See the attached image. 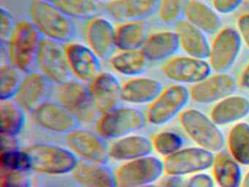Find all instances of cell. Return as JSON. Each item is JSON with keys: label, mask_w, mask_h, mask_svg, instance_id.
<instances>
[{"label": "cell", "mask_w": 249, "mask_h": 187, "mask_svg": "<svg viewBox=\"0 0 249 187\" xmlns=\"http://www.w3.org/2000/svg\"><path fill=\"white\" fill-rule=\"evenodd\" d=\"M42 40L29 18L18 19L6 43L1 45L2 56L5 55L1 63L8 62L24 74L33 71Z\"/></svg>", "instance_id": "obj_1"}, {"label": "cell", "mask_w": 249, "mask_h": 187, "mask_svg": "<svg viewBox=\"0 0 249 187\" xmlns=\"http://www.w3.org/2000/svg\"><path fill=\"white\" fill-rule=\"evenodd\" d=\"M29 19L43 39L66 44L75 36V28L72 19L53 1L33 0Z\"/></svg>", "instance_id": "obj_2"}, {"label": "cell", "mask_w": 249, "mask_h": 187, "mask_svg": "<svg viewBox=\"0 0 249 187\" xmlns=\"http://www.w3.org/2000/svg\"><path fill=\"white\" fill-rule=\"evenodd\" d=\"M32 160V171L50 175L72 174L79 163L68 147L49 143H36L25 149Z\"/></svg>", "instance_id": "obj_3"}, {"label": "cell", "mask_w": 249, "mask_h": 187, "mask_svg": "<svg viewBox=\"0 0 249 187\" xmlns=\"http://www.w3.org/2000/svg\"><path fill=\"white\" fill-rule=\"evenodd\" d=\"M146 115L134 105H119L101 114L96 121V131L106 140H114L142 130Z\"/></svg>", "instance_id": "obj_4"}, {"label": "cell", "mask_w": 249, "mask_h": 187, "mask_svg": "<svg viewBox=\"0 0 249 187\" xmlns=\"http://www.w3.org/2000/svg\"><path fill=\"white\" fill-rule=\"evenodd\" d=\"M180 122L186 134L199 147L213 152L222 150L225 138L211 118L196 109H188L180 114Z\"/></svg>", "instance_id": "obj_5"}, {"label": "cell", "mask_w": 249, "mask_h": 187, "mask_svg": "<svg viewBox=\"0 0 249 187\" xmlns=\"http://www.w3.org/2000/svg\"><path fill=\"white\" fill-rule=\"evenodd\" d=\"M116 187H138L154 184L164 172V162L157 156L122 162L114 169Z\"/></svg>", "instance_id": "obj_6"}, {"label": "cell", "mask_w": 249, "mask_h": 187, "mask_svg": "<svg viewBox=\"0 0 249 187\" xmlns=\"http://www.w3.org/2000/svg\"><path fill=\"white\" fill-rule=\"evenodd\" d=\"M56 93L58 102L73 113L81 123L97 121L100 117L88 83L72 78L57 86Z\"/></svg>", "instance_id": "obj_7"}, {"label": "cell", "mask_w": 249, "mask_h": 187, "mask_svg": "<svg viewBox=\"0 0 249 187\" xmlns=\"http://www.w3.org/2000/svg\"><path fill=\"white\" fill-rule=\"evenodd\" d=\"M190 92L183 84H173L163 89L157 99L148 106L147 121L155 126L167 124L186 106Z\"/></svg>", "instance_id": "obj_8"}, {"label": "cell", "mask_w": 249, "mask_h": 187, "mask_svg": "<svg viewBox=\"0 0 249 187\" xmlns=\"http://www.w3.org/2000/svg\"><path fill=\"white\" fill-rule=\"evenodd\" d=\"M36 70L56 86L73 78L68 66L65 44L43 38L37 54Z\"/></svg>", "instance_id": "obj_9"}, {"label": "cell", "mask_w": 249, "mask_h": 187, "mask_svg": "<svg viewBox=\"0 0 249 187\" xmlns=\"http://www.w3.org/2000/svg\"><path fill=\"white\" fill-rule=\"evenodd\" d=\"M37 126L53 134L67 136L81 127V121L57 100H48L31 112Z\"/></svg>", "instance_id": "obj_10"}, {"label": "cell", "mask_w": 249, "mask_h": 187, "mask_svg": "<svg viewBox=\"0 0 249 187\" xmlns=\"http://www.w3.org/2000/svg\"><path fill=\"white\" fill-rule=\"evenodd\" d=\"M242 39L237 29L222 28L214 37L211 44L209 60L215 73H227L234 65L241 51Z\"/></svg>", "instance_id": "obj_11"}, {"label": "cell", "mask_w": 249, "mask_h": 187, "mask_svg": "<svg viewBox=\"0 0 249 187\" xmlns=\"http://www.w3.org/2000/svg\"><path fill=\"white\" fill-rule=\"evenodd\" d=\"M65 49L73 78L89 84L103 72V59L85 42L72 40L65 44Z\"/></svg>", "instance_id": "obj_12"}, {"label": "cell", "mask_w": 249, "mask_h": 187, "mask_svg": "<svg viewBox=\"0 0 249 187\" xmlns=\"http://www.w3.org/2000/svg\"><path fill=\"white\" fill-rule=\"evenodd\" d=\"M68 147L87 162L107 164L110 159L107 140L97 131L81 127L66 136Z\"/></svg>", "instance_id": "obj_13"}, {"label": "cell", "mask_w": 249, "mask_h": 187, "mask_svg": "<svg viewBox=\"0 0 249 187\" xmlns=\"http://www.w3.org/2000/svg\"><path fill=\"white\" fill-rule=\"evenodd\" d=\"M213 153L201 147L185 148L164 159V172L169 175L198 173L213 165Z\"/></svg>", "instance_id": "obj_14"}, {"label": "cell", "mask_w": 249, "mask_h": 187, "mask_svg": "<svg viewBox=\"0 0 249 187\" xmlns=\"http://www.w3.org/2000/svg\"><path fill=\"white\" fill-rule=\"evenodd\" d=\"M211 65L205 59L189 56H174L164 61V77L179 84H195L211 75Z\"/></svg>", "instance_id": "obj_15"}, {"label": "cell", "mask_w": 249, "mask_h": 187, "mask_svg": "<svg viewBox=\"0 0 249 187\" xmlns=\"http://www.w3.org/2000/svg\"><path fill=\"white\" fill-rule=\"evenodd\" d=\"M116 25L108 16H96L86 21L84 26L85 43L102 59L109 58L117 50Z\"/></svg>", "instance_id": "obj_16"}, {"label": "cell", "mask_w": 249, "mask_h": 187, "mask_svg": "<svg viewBox=\"0 0 249 187\" xmlns=\"http://www.w3.org/2000/svg\"><path fill=\"white\" fill-rule=\"evenodd\" d=\"M236 89L237 83L232 76L227 73H215L194 84L189 92L195 102L211 104L234 94Z\"/></svg>", "instance_id": "obj_17"}, {"label": "cell", "mask_w": 249, "mask_h": 187, "mask_svg": "<svg viewBox=\"0 0 249 187\" xmlns=\"http://www.w3.org/2000/svg\"><path fill=\"white\" fill-rule=\"evenodd\" d=\"M52 85L53 83L38 70H33L24 74L14 99L27 112L31 113L49 100Z\"/></svg>", "instance_id": "obj_18"}, {"label": "cell", "mask_w": 249, "mask_h": 187, "mask_svg": "<svg viewBox=\"0 0 249 187\" xmlns=\"http://www.w3.org/2000/svg\"><path fill=\"white\" fill-rule=\"evenodd\" d=\"M122 86L117 76L108 71L102 72L89 83L93 101L100 115L122 105Z\"/></svg>", "instance_id": "obj_19"}, {"label": "cell", "mask_w": 249, "mask_h": 187, "mask_svg": "<svg viewBox=\"0 0 249 187\" xmlns=\"http://www.w3.org/2000/svg\"><path fill=\"white\" fill-rule=\"evenodd\" d=\"M161 82L154 77L139 75L122 82V102L127 105H150L162 92Z\"/></svg>", "instance_id": "obj_20"}, {"label": "cell", "mask_w": 249, "mask_h": 187, "mask_svg": "<svg viewBox=\"0 0 249 187\" xmlns=\"http://www.w3.org/2000/svg\"><path fill=\"white\" fill-rule=\"evenodd\" d=\"M158 0H115L104 4V11L119 22L146 20L157 11Z\"/></svg>", "instance_id": "obj_21"}, {"label": "cell", "mask_w": 249, "mask_h": 187, "mask_svg": "<svg viewBox=\"0 0 249 187\" xmlns=\"http://www.w3.org/2000/svg\"><path fill=\"white\" fill-rule=\"evenodd\" d=\"M153 150L152 141L148 137L134 133L113 140L109 156L112 160L122 163L151 155Z\"/></svg>", "instance_id": "obj_22"}, {"label": "cell", "mask_w": 249, "mask_h": 187, "mask_svg": "<svg viewBox=\"0 0 249 187\" xmlns=\"http://www.w3.org/2000/svg\"><path fill=\"white\" fill-rule=\"evenodd\" d=\"M175 32L178 37L180 47L186 55L200 59L208 58L211 44L206 34L186 19H181L175 24Z\"/></svg>", "instance_id": "obj_23"}, {"label": "cell", "mask_w": 249, "mask_h": 187, "mask_svg": "<svg viewBox=\"0 0 249 187\" xmlns=\"http://www.w3.org/2000/svg\"><path fill=\"white\" fill-rule=\"evenodd\" d=\"M72 176L81 187H116L114 169L107 164L82 160Z\"/></svg>", "instance_id": "obj_24"}, {"label": "cell", "mask_w": 249, "mask_h": 187, "mask_svg": "<svg viewBox=\"0 0 249 187\" xmlns=\"http://www.w3.org/2000/svg\"><path fill=\"white\" fill-rule=\"evenodd\" d=\"M180 48L175 31L160 30L150 32L142 48L149 62L165 61L174 56Z\"/></svg>", "instance_id": "obj_25"}, {"label": "cell", "mask_w": 249, "mask_h": 187, "mask_svg": "<svg viewBox=\"0 0 249 187\" xmlns=\"http://www.w3.org/2000/svg\"><path fill=\"white\" fill-rule=\"evenodd\" d=\"M184 16L207 35H215L222 29V20L218 12L202 0H189Z\"/></svg>", "instance_id": "obj_26"}, {"label": "cell", "mask_w": 249, "mask_h": 187, "mask_svg": "<svg viewBox=\"0 0 249 187\" xmlns=\"http://www.w3.org/2000/svg\"><path fill=\"white\" fill-rule=\"evenodd\" d=\"M108 61L115 73L127 78L143 75L150 63L142 49H117L110 56Z\"/></svg>", "instance_id": "obj_27"}, {"label": "cell", "mask_w": 249, "mask_h": 187, "mask_svg": "<svg viewBox=\"0 0 249 187\" xmlns=\"http://www.w3.org/2000/svg\"><path fill=\"white\" fill-rule=\"evenodd\" d=\"M249 114V99L232 94L217 102L211 111V118L217 125H225L240 121Z\"/></svg>", "instance_id": "obj_28"}, {"label": "cell", "mask_w": 249, "mask_h": 187, "mask_svg": "<svg viewBox=\"0 0 249 187\" xmlns=\"http://www.w3.org/2000/svg\"><path fill=\"white\" fill-rule=\"evenodd\" d=\"M149 34V26L146 20L119 22L116 29V48L142 49Z\"/></svg>", "instance_id": "obj_29"}, {"label": "cell", "mask_w": 249, "mask_h": 187, "mask_svg": "<svg viewBox=\"0 0 249 187\" xmlns=\"http://www.w3.org/2000/svg\"><path fill=\"white\" fill-rule=\"evenodd\" d=\"M27 111L15 99L0 100L2 137L16 138L25 127Z\"/></svg>", "instance_id": "obj_30"}, {"label": "cell", "mask_w": 249, "mask_h": 187, "mask_svg": "<svg viewBox=\"0 0 249 187\" xmlns=\"http://www.w3.org/2000/svg\"><path fill=\"white\" fill-rule=\"evenodd\" d=\"M213 172L220 187H239L242 179V171L238 162L226 151L218 152L215 156Z\"/></svg>", "instance_id": "obj_31"}, {"label": "cell", "mask_w": 249, "mask_h": 187, "mask_svg": "<svg viewBox=\"0 0 249 187\" xmlns=\"http://www.w3.org/2000/svg\"><path fill=\"white\" fill-rule=\"evenodd\" d=\"M53 2L72 20L87 21L104 11V4L98 0H54Z\"/></svg>", "instance_id": "obj_32"}, {"label": "cell", "mask_w": 249, "mask_h": 187, "mask_svg": "<svg viewBox=\"0 0 249 187\" xmlns=\"http://www.w3.org/2000/svg\"><path fill=\"white\" fill-rule=\"evenodd\" d=\"M230 154L240 165H249V124L240 122L230 130L228 136Z\"/></svg>", "instance_id": "obj_33"}, {"label": "cell", "mask_w": 249, "mask_h": 187, "mask_svg": "<svg viewBox=\"0 0 249 187\" xmlns=\"http://www.w3.org/2000/svg\"><path fill=\"white\" fill-rule=\"evenodd\" d=\"M24 74L8 62L0 67V100L14 99Z\"/></svg>", "instance_id": "obj_34"}, {"label": "cell", "mask_w": 249, "mask_h": 187, "mask_svg": "<svg viewBox=\"0 0 249 187\" xmlns=\"http://www.w3.org/2000/svg\"><path fill=\"white\" fill-rule=\"evenodd\" d=\"M0 163L4 171H32L30 154L26 149L18 147L2 150Z\"/></svg>", "instance_id": "obj_35"}, {"label": "cell", "mask_w": 249, "mask_h": 187, "mask_svg": "<svg viewBox=\"0 0 249 187\" xmlns=\"http://www.w3.org/2000/svg\"><path fill=\"white\" fill-rule=\"evenodd\" d=\"M189 0H158L157 13L161 23L176 24L184 16L185 9Z\"/></svg>", "instance_id": "obj_36"}, {"label": "cell", "mask_w": 249, "mask_h": 187, "mask_svg": "<svg viewBox=\"0 0 249 187\" xmlns=\"http://www.w3.org/2000/svg\"><path fill=\"white\" fill-rule=\"evenodd\" d=\"M151 141L154 150L165 157L181 149L184 143L180 134L172 131H161Z\"/></svg>", "instance_id": "obj_37"}, {"label": "cell", "mask_w": 249, "mask_h": 187, "mask_svg": "<svg viewBox=\"0 0 249 187\" xmlns=\"http://www.w3.org/2000/svg\"><path fill=\"white\" fill-rule=\"evenodd\" d=\"M30 171H4L1 187H33Z\"/></svg>", "instance_id": "obj_38"}, {"label": "cell", "mask_w": 249, "mask_h": 187, "mask_svg": "<svg viewBox=\"0 0 249 187\" xmlns=\"http://www.w3.org/2000/svg\"><path fill=\"white\" fill-rule=\"evenodd\" d=\"M17 20L11 10L2 6L0 9V39L1 45H5L11 36Z\"/></svg>", "instance_id": "obj_39"}, {"label": "cell", "mask_w": 249, "mask_h": 187, "mask_svg": "<svg viewBox=\"0 0 249 187\" xmlns=\"http://www.w3.org/2000/svg\"><path fill=\"white\" fill-rule=\"evenodd\" d=\"M244 0H212L213 7L218 13L230 14L235 11Z\"/></svg>", "instance_id": "obj_40"}, {"label": "cell", "mask_w": 249, "mask_h": 187, "mask_svg": "<svg viewBox=\"0 0 249 187\" xmlns=\"http://www.w3.org/2000/svg\"><path fill=\"white\" fill-rule=\"evenodd\" d=\"M186 187H214L213 179L208 174L198 172L191 177Z\"/></svg>", "instance_id": "obj_41"}, {"label": "cell", "mask_w": 249, "mask_h": 187, "mask_svg": "<svg viewBox=\"0 0 249 187\" xmlns=\"http://www.w3.org/2000/svg\"><path fill=\"white\" fill-rule=\"evenodd\" d=\"M237 32L240 34L242 41L249 48V13L242 14L237 19Z\"/></svg>", "instance_id": "obj_42"}, {"label": "cell", "mask_w": 249, "mask_h": 187, "mask_svg": "<svg viewBox=\"0 0 249 187\" xmlns=\"http://www.w3.org/2000/svg\"><path fill=\"white\" fill-rule=\"evenodd\" d=\"M161 187H186L181 177L178 175H169L164 178L160 184Z\"/></svg>", "instance_id": "obj_43"}, {"label": "cell", "mask_w": 249, "mask_h": 187, "mask_svg": "<svg viewBox=\"0 0 249 187\" xmlns=\"http://www.w3.org/2000/svg\"><path fill=\"white\" fill-rule=\"evenodd\" d=\"M240 81L243 89L249 90V63L242 73Z\"/></svg>", "instance_id": "obj_44"}, {"label": "cell", "mask_w": 249, "mask_h": 187, "mask_svg": "<svg viewBox=\"0 0 249 187\" xmlns=\"http://www.w3.org/2000/svg\"><path fill=\"white\" fill-rule=\"evenodd\" d=\"M241 187H249V171L243 178Z\"/></svg>", "instance_id": "obj_45"}, {"label": "cell", "mask_w": 249, "mask_h": 187, "mask_svg": "<svg viewBox=\"0 0 249 187\" xmlns=\"http://www.w3.org/2000/svg\"><path fill=\"white\" fill-rule=\"evenodd\" d=\"M160 187V185H157V184H149V185H145V186H142V187Z\"/></svg>", "instance_id": "obj_46"}, {"label": "cell", "mask_w": 249, "mask_h": 187, "mask_svg": "<svg viewBox=\"0 0 249 187\" xmlns=\"http://www.w3.org/2000/svg\"><path fill=\"white\" fill-rule=\"evenodd\" d=\"M98 1L105 4H107V3L111 2V1H115V0H98Z\"/></svg>", "instance_id": "obj_47"}, {"label": "cell", "mask_w": 249, "mask_h": 187, "mask_svg": "<svg viewBox=\"0 0 249 187\" xmlns=\"http://www.w3.org/2000/svg\"><path fill=\"white\" fill-rule=\"evenodd\" d=\"M40 187H64V186H59V185H44L41 186Z\"/></svg>", "instance_id": "obj_48"}, {"label": "cell", "mask_w": 249, "mask_h": 187, "mask_svg": "<svg viewBox=\"0 0 249 187\" xmlns=\"http://www.w3.org/2000/svg\"><path fill=\"white\" fill-rule=\"evenodd\" d=\"M49 1H54V0H49Z\"/></svg>", "instance_id": "obj_49"}, {"label": "cell", "mask_w": 249, "mask_h": 187, "mask_svg": "<svg viewBox=\"0 0 249 187\" xmlns=\"http://www.w3.org/2000/svg\"><path fill=\"white\" fill-rule=\"evenodd\" d=\"M202 1H203V0H202Z\"/></svg>", "instance_id": "obj_50"}]
</instances>
